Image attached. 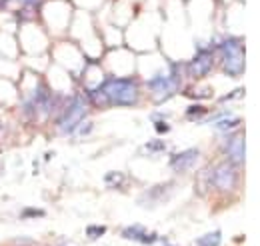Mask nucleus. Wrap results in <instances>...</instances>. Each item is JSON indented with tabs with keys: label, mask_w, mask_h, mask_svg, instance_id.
<instances>
[{
	"label": "nucleus",
	"mask_w": 260,
	"mask_h": 246,
	"mask_svg": "<svg viewBox=\"0 0 260 246\" xmlns=\"http://www.w3.org/2000/svg\"><path fill=\"white\" fill-rule=\"evenodd\" d=\"M44 216H46L44 208H34V206H26L20 212V218H44Z\"/></svg>",
	"instance_id": "17"
},
{
	"label": "nucleus",
	"mask_w": 260,
	"mask_h": 246,
	"mask_svg": "<svg viewBox=\"0 0 260 246\" xmlns=\"http://www.w3.org/2000/svg\"><path fill=\"white\" fill-rule=\"evenodd\" d=\"M92 128H94V124L88 122V120H84V122L80 124L78 128H76V134H80V136H86V134H90L92 132Z\"/></svg>",
	"instance_id": "20"
},
{
	"label": "nucleus",
	"mask_w": 260,
	"mask_h": 246,
	"mask_svg": "<svg viewBox=\"0 0 260 246\" xmlns=\"http://www.w3.org/2000/svg\"><path fill=\"white\" fill-rule=\"evenodd\" d=\"M180 66L182 64L172 62L168 72H156L154 76H150L146 80L144 86L154 94L156 100L164 102V100H168L170 96H174V94L180 90V86H182V74H184V70H180Z\"/></svg>",
	"instance_id": "4"
},
{
	"label": "nucleus",
	"mask_w": 260,
	"mask_h": 246,
	"mask_svg": "<svg viewBox=\"0 0 260 246\" xmlns=\"http://www.w3.org/2000/svg\"><path fill=\"white\" fill-rule=\"evenodd\" d=\"M126 180H128V176L122 170H110V172L104 174V186L110 188V190H122Z\"/></svg>",
	"instance_id": "10"
},
{
	"label": "nucleus",
	"mask_w": 260,
	"mask_h": 246,
	"mask_svg": "<svg viewBox=\"0 0 260 246\" xmlns=\"http://www.w3.org/2000/svg\"><path fill=\"white\" fill-rule=\"evenodd\" d=\"M36 4H38V0H22V6H24V8H32Z\"/></svg>",
	"instance_id": "22"
},
{
	"label": "nucleus",
	"mask_w": 260,
	"mask_h": 246,
	"mask_svg": "<svg viewBox=\"0 0 260 246\" xmlns=\"http://www.w3.org/2000/svg\"><path fill=\"white\" fill-rule=\"evenodd\" d=\"M106 226L104 224H90V226H86V230H84V234H86V238H90V240H98V238H102L104 234H106Z\"/></svg>",
	"instance_id": "16"
},
{
	"label": "nucleus",
	"mask_w": 260,
	"mask_h": 246,
	"mask_svg": "<svg viewBox=\"0 0 260 246\" xmlns=\"http://www.w3.org/2000/svg\"><path fill=\"white\" fill-rule=\"evenodd\" d=\"M214 56H218L220 70L226 74L228 78H238V76L244 74V68H246V48H244L242 38H234V36L222 38L216 44Z\"/></svg>",
	"instance_id": "2"
},
{
	"label": "nucleus",
	"mask_w": 260,
	"mask_h": 246,
	"mask_svg": "<svg viewBox=\"0 0 260 246\" xmlns=\"http://www.w3.org/2000/svg\"><path fill=\"white\" fill-rule=\"evenodd\" d=\"M86 100L96 106H134L140 100V84L132 76H108L86 93Z\"/></svg>",
	"instance_id": "1"
},
{
	"label": "nucleus",
	"mask_w": 260,
	"mask_h": 246,
	"mask_svg": "<svg viewBox=\"0 0 260 246\" xmlns=\"http://www.w3.org/2000/svg\"><path fill=\"white\" fill-rule=\"evenodd\" d=\"M88 110H90V102L86 100V96L82 94H76L72 96L70 100H66L60 108V114L56 118V128L58 132L62 134H72L76 132V128L86 120L88 116Z\"/></svg>",
	"instance_id": "3"
},
{
	"label": "nucleus",
	"mask_w": 260,
	"mask_h": 246,
	"mask_svg": "<svg viewBox=\"0 0 260 246\" xmlns=\"http://www.w3.org/2000/svg\"><path fill=\"white\" fill-rule=\"evenodd\" d=\"M166 148H168L166 140H162V138H152V140H148V142L142 146V154H160V152H164Z\"/></svg>",
	"instance_id": "15"
},
{
	"label": "nucleus",
	"mask_w": 260,
	"mask_h": 246,
	"mask_svg": "<svg viewBox=\"0 0 260 246\" xmlns=\"http://www.w3.org/2000/svg\"><path fill=\"white\" fill-rule=\"evenodd\" d=\"M154 124V130H156V134H166V132H170V124L164 122V120H156Z\"/></svg>",
	"instance_id": "21"
},
{
	"label": "nucleus",
	"mask_w": 260,
	"mask_h": 246,
	"mask_svg": "<svg viewBox=\"0 0 260 246\" xmlns=\"http://www.w3.org/2000/svg\"><path fill=\"white\" fill-rule=\"evenodd\" d=\"M244 96V88L240 86V88H236V90H230L228 94H224L222 98H220V104H224L228 100H236V98H242Z\"/></svg>",
	"instance_id": "19"
},
{
	"label": "nucleus",
	"mask_w": 260,
	"mask_h": 246,
	"mask_svg": "<svg viewBox=\"0 0 260 246\" xmlns=\"http://www.w3.org/2000/svg\"><path fill=\"white\" fill-rule=\"evenodd\" d=\"M222 154L226 156V162H230L232 166H236L238 170L244 168L246 144H244V132H242V130L224 134V140H222Z\"/></svg>",
	"instance_id": "7"
},
{
	"label": "nucleus",
	"mask_w": 260,
	"mask_h": 246,
	"mask_svg": "<svg viewBox=\"0 0 260 246\" xmlns=\"http://www.w3.org/2000/svg\"><path fill=\"white\" fill-rule=\"evenodd\" d=\"M174 190H176V182H174V180H166V182H158V184H154V186H148V188L138 196V206L152 210V208L160 206L164 202H168V200L172 198Z\"/></svg>",
	"instance_id": "6"
},
{
	"label": "nucleus",
	"mask_w": 260,
	"mask_h": 246,
	"mask_svg": "<svg viewBox=\"0 0 260 246\" xmlns=\"http://www.w3.org/2000/svg\"><path fill=\"white\" fill-rule=\"evenodd\" d=\"M222 244V230H210L198 236L192 246H220Z\"/></svg>",
	"instance_id": "12"
},
{
	"label": "nucleus",
	"mask_w": 260,
	"mask_h": 246,
	"mask_svg": "<svg viewBox=\"0 0 260 246\" xmlns=\"http://www.w3.org/2000/svg\"><path fill=\"white\" fill-rule=\"evenodd\" d=\"M200 156H202L200 148H186V150H178V152L170 154V158H168V166H170V170H174V172L182 174V172H186V170L194 168L196 162L200 160Z\"/></svg>",
	"instance_id": "9"
},
{
	"label": "nucleus",
	"mask_w": 260,
	"mask_h": 246,
	"mask_svg": "<svg viewBox=\"0 0 260 246\" xmlns=\"http://www.w3.org/2000/svg\"><path fill=\"white\" fill-rule=\"evenodd\" d=\"M206 114H208V108L200 102H192L186 106V118L188 120H202Z\"/></svg>",
	"instance_id": "14"
},
{
	"label": "nucleus",
	"mask_w": 260,
	"mask_h": 246,
	"mask_svg": "<svg viewBox=\"0 0 260 246\" xmlns=\"http://www.w3.org/2000/svg\"><path fill=\"white\" fill-rule=\"evenodd\" d=\"M164 246H172V244H164Z\"/></svg>",
	"instance_id": "23"
},
{
	"label": "nucleus",
	"mask_w": 260,
	"mask_h": 246,
	"mask_svg": "<svg viewBox=\"0 0 260 246\" xmlns=\"http://www.w3.org/2000/svg\"><path fill=\"white\" fill-rule=\"evenodd\" d=\"M214 64H216V56H214V50H210V48H202V50H198L194 56L190 58V62L184 66L186 70V74L188 76H192V78H204V76H208L212 70H214Z\"/></svg>",
	"instance_id": "8"
},
{
	"label": "nucleus",
	"mask_w": 260,
	"mask_h": 246,
	"mask_svg": "<svg viewBox=\"0 0 260 246\" xmlns=\"http://www.w3.org/2000/svg\"><path fill=\"white\" fill-rule=\"evenodd\" d=\"M156 242H158V234L154 230H146L144 236L140 238V244L142 246H154Z\"/></svg>",
	"instance_id": "18"
},
{
	"label": "nucleus",
	"mask_w": 260,
	"mask_h": 246,
	"mask_svg": "<svg viewBox=\"0 0 260 246\" xmlns=\"http://www.w3.org/2000/svg\"><path fill=\"white\" fill-rule=\"evenodd\" d=\"M214 126H216V130H218V132L228 134V132H234V128L242 126V120H240V118H232V116H224V118L216 120Z\"/></svg>",
	"instance_id": "13"
},
{
	"label": "nucleus",
	"mask_w": 260,
	"mask_h": 246,
	"mask_svg": "<svg viewBox=\"0 0 260 246\" xmlns=\"http://www.w3.org/2000/svg\"><path fill=\"white\" fill-rule=\"evenodd\" d=\"M146 230H148V228H146L144 224H130V226H124V228L120 230V236H122L124 240H130V242H140V238L144 236Z\"/></svg>",
	"instance_id": "11"
},
{
	"label": "nucleus",
	"mask_w": 260,
	"mask_h": 246,
	"mask_svg": "<svg viewBox=\"0 0 260 246\" xmlns=\"http://www.w3.org/2000/svg\"><path fill=\"white\" fill-rule=\"evenodd\" d=\"M208 178H210V186L218 192H232L238 182H240V170L236 166H232L230 162H218L208 170Z\"/></svg>",
	"instance_id": "5"
}]
</instances>
